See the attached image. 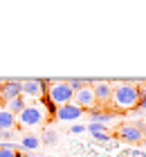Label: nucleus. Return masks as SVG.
I'll use <instances>...</instances> for the list:
<instances>
[{"label":"nucleus","mask_w":146,"mask_h":157,"mask_svg":"<svg viewBox=\"0 0 146 157\" xmlns=\"http://www.w3.org/2000/svg\"><path fill=\"white\" fill-rule=\"evenodd\" d=\"M85 130H88V128L81 126V124H74V126H72V135H81V132H85Z\"/></svg>","instance_id":"6ab92c4d"},{"label":"nucleus","mask_w":146,"mask_h":157,"mask_svg":"<svg viewBox=\"0 0 146 157\" xmlns=\"http://www.w3.org/2000/svg\"><path fill=\"white\" fill-rule=\"evenodd\" d=\"M0 157H18V151H14V148H0Z\"/></svg>","instance_id":"f3484780"},{"label":"nucleus","mask_w":146,"mask_h":157,"mask_svg":"<svg viewBox=\"0 0 146 157\" xmlns=\"http://www.w3.org/2000/svg\"><path fill=\"white\" fill-rule=\"evenodd\" d=\"M16 124H18V117L11 115L5 105H0V132H2V130H14Z\"/></svg>","instance_id":"9b49d317"},{"label":"nucleus","mask_w":146,"mask_h":157,"mask_svg":"<svg viewBox=\"0 0 146 157\" xmlns=\"http://www.w3.org/2000/svg\"><path fill=\"white\" fill-rule=\"evenodd\" d=\"M45 97L58 108V105L72 103V99H74V90L70 88L68 81H61V78H56V81H49V85H47V94H45Z\"/></svg>","instance_id":"f03ea898"},{"label":"nucleus","mask_w":146,"mask_h":157,"mask_svg":"<svg viewBox=\"0 0 146 157\" xmlns=\"http://www.w3.org/2000/svg\"><path fill=\"white\" fill-rule=\"evenodd\" d=\"M115 119H117V112L115 110H101V108L90 110V121H94V124L108 126V121H115Z\"/></svg>","instance_id":"9d476101"},{"label":"nucleus","mask_w":146,"mask_h":157,"mask_svg":"<svg viewBox=\"0 0 146 157\" xmlns=\"http://www.w3.org/2000/svg\"><path fill=\"white\" fill-rule=\"evenodd\" d=\"M144 148H146V141H144Z\"/></svg>","instance_id":"393cba45"},{"label":"nucleus","mask_w":146,"mask_h":157,"mask_svg":"<svg viewBox=\"0 0 146 157\" xmlns=\"http://www.w3.org/2000/svg\"><path fill=\"white\" fill-rule=\"evenodd\" d=\"M18 97H23V81H20V78L5 81L2 90H0V99L7 103V101H11V99H18Z\"/></svg>","instance_id":"6e6552de"},{"label":"nucleus","mask_w":146,"mask_h":157,"mask_svg":"<svg viewBox=\"0 0 146 157\" xmlns=\"http://www.w3.org/2000/svg\"><path fill=\"white\" fill-rule=\"evenodd\" d=\"M83 108H79V105L72 101V103H65V105H58L56 108V119L63 121V124H70V121H77L83 117Z\"/></svg>","instance_id":"423d86ee"},{"label":"nucleus","mask_w":146,"mask_h":157,"mask_svg":"<svg viewBox=\"0 0 146 157\" xmlns=\"http://www.w3.org/2000/svg\"><path fill=\"white\" fill-rule=\"evenodd\" d=\"M72 101H74L79 108H83V110H94V108H99V105H97V99H94V92H92V85H85V88L77 90Z\"/></svg>","instance_id":"39448f33"},{"label":"nucleus","mask_w":146,"mask_h":157,"mask_svg":"<svg viewBox=\"0 0 146 157\" xmlns=\"http://www.w3.org/2000/svg\"><path fill=\"white\" fill-rule=\"evenodd\" d=\"M88 130H90L92 135H99V132H108V126H104V124H94V121H90V124L85 126Z\"/></svg>","instance_id":"dca6fc26"},{"label":"nucleus","mask_w":146,"mask_h":157,"mask_svg":"<svg viewBox=\"0 0 146 157\" xmlns=\"http://www.w3.org/2000/svg\"><path fill=\"white\" fill-rule=\"evenodd\" d=\"M25 105H27V101H25V97H18V99H11V101H7L5 103V108L11 112V115H20V112L25 110Z\"/></svg>","instance_id":"ddd939ff"},{"label":"nucleus","mask_w":146,"mask_h":157,"mask_svg":"<svg viewBox=\"0 0 146 157\" xmlns=\"http://www.w3.org/2000/svg\"><path fill=\"white\" fill-rule=\"evenodd\" d=\"M47 85L49 81H45V78H27V81H23V97L41 101L47 94Z\"/></svg>","instance_id":"20e7f679"},{"label":"nucleus","mask_w":146,"mask_h":157,"mask_svg":"<svg viewBox=\"0 0 146 157\" xmlns=\"http://www.w3.org/2000/svg\"><path fill=\"white\" fill-rule=\"evenodd\" d=\"M119 137L130 141V144H140V141H144V132L135 124H124L119 126Z\"/></svg>","instance_id":"1a4fd4ad"},{"label":"nucleus","mask_w":146,"mask_h":157,"mask_svg":"<svg viewBox=\"0 0 146 157\" xmlns=\"http://www.w3.org/2000/svg\"><path fill=\"white\" fill-rule=\"evenodd\" d=\"M47 117H49V115H47V110L43 108V103H41V101H34V103H27V105H25V110L18 115V121H20V126L34 128V126L45 124Z\"/></svg>","instance_id":"7ed1b4c3"},{"label":"nucleus","mask_w":146,"mask_h":157,"mask_svg":"<svg viewBox=\"0 0 146 157\" xmlns=\"http://www.w3.org/2000/svg\"><path fill=\"white\" fill-rule=\"evenodd\" d=\"M137 108L146 110V88H140V105H137Z\"/></svg>","instance_id":"a211bd4d"},{"label":"nucleus","mask_w":146,"mask_h":157,"mask_svg":"<svg viewBox=\"0 0 146 157\" xmlns=\"http://www.w3.org/2000/svg\"><path fill=\"white\" fill-rule=\"evenodd\" d=\"M117 110H133L140 105V88L135 83H117L112 85V101H110Z\"/></svg>","instance_id":"f257e3e1"},{"label":"nucleus","mask_w":146,"mask_h":157,"mask_svg":"<svg viewBox=\"0 0 146 157\" xmlns=\"http://www.w3.org/2000/svg\"><path fill=\"white\" fill-rule=\"evenodd\" d=\"M41 144L56 146L58 144V132L54 130V128H45V130H43V137H41Z\"/></svg>","instance_id":"4468645a"},{"label":"nucleus","mask_w":146,"mask_h":157,"mask_svg":"<svg viewBox=\"0 0 146 157\" xmlns=\"http://www.w3.org/2000/svg\"><path fill=\"white\" fill-rule=\"evenodd\" d=\"M133 157H146L144 153H133Z\"/></svg>","instance_id":"5701e85b"},{"label":"nucleus","mask_w":146,"mask_h":157,"mask_svg":"<svg viewBox=\"0 0 146 157\" xmlns=\"http://www.w3.org/2000/svg\"><path fill=\"white\" fill-rule=\"evenodd\" d=\"M92 92L97 99V105H106L112 101V83L108 81H92Z\"/></svg>","instance_id":"0eeeda50"},{"label":"nucleus","mask_w":146,"mask_h":157,"mask_svg":"<svg viewBox=\"0 0 146 157\" xmlns=\"http://www.w3.org/2000/svg\"><path fill=\"white\" fill-rule=\"evenodd\" d=\"M25 157H49V155H43V153H29V155H25Z\"/></svg>","instance_id":"4be33fe9"},{"label":"nucleus","mask_w":146,"mask_h":157,"mask_svg":"<svg viewBox=\"0 0 146 157\" xmlns=\"http://www.w3.org/2000/svg\"><path fill=\"white\" fill-rule=\"evenodd\" d=\"M92 137L97 141H110V135H108V132H99V135H92Z\"/></svg>","instance_id":"aec40b11"},{"label":"nucleus","mask_w":146,"mask_h":157,"mask_svg":"<svg viewBox=\"0 0 146 157\" xmlns=\"http://www.w3.org/2000/svg\"><path fill=\"white\" fill-rule=\"evenodd\" d=\"M14 135H16L14 130H2V132H0V139H11Z\"/></svg>","instance_id":"412c9836"},{"label":"nucleus","mask_w":146,"mask_h":157,"mask_svg":"<svg viewBox=\"0 0 146 157\" xmlns=\"http://www.w3.org/2000/svg\"><path fill=\"white\" fill-rule=\"evenodd\" d=\"M68 83H70V88L72 90H81V88H85V85H92V81L90 78H68Z\"/></svg>","instance_id":"2eb2a0df"},{"label":"nucleus","mask_w":146,"mask_h":157,"mask_svg":"<svg viewBox=\"0 0 146 157\" xmlns=\"http://www.w3.org/2000/svg\"><path fill=\"white\" fill-rule=\"evenodd\" d=\"M38 148H41V137H36V135H25V137L20 139V151L38 153Z\"/></svg>","instance_id":"f8f14e48"},{"label":"nucleus","mask_w":146,"mask_h":157,"mask_svg":"<svg viewBox=\"0 0 146 157\" xmlns=\"http://www.w3.org/2000/svg\"><path fill=\"white\" fill-rule=\"evenodd\" d=\"M2 83H5V81H0V90H2Z\"/></svg>","instance_id":"b1692460"}]
</instances>
